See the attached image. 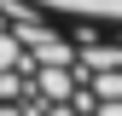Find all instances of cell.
Here are the masks:
<instances>
[{
	"label": "cell",
	"mask_w": 122,
	"mask_h": 116,
	"mask_svg": "<svg viewBox=\"0 0 122 116\" xmlns=\"http://www.w3.org/2000/svg\"><path fill=\"white\" fill-rule=\"evenodd\" d=\"M6 6L76 35H122V0H6Z\"/></svg>",
	"instance_id": "obj_1"
}]
</instances>
